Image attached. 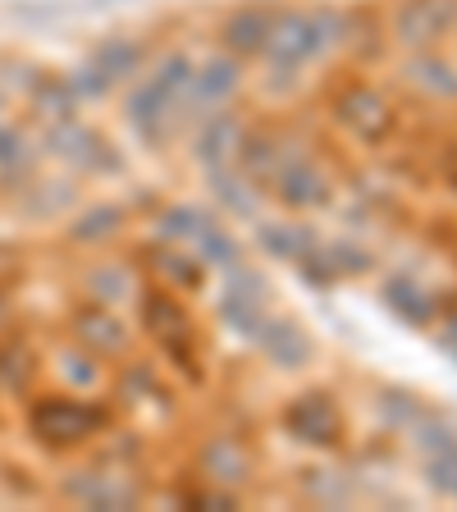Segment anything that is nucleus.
Segmentation results:
<instances>
[{"mask_svg": "<svg viewBox=\"0 0 457 512\" xmlns=\"http://www.w3.org/2000/svg\"><path fill=\"white\" fill-rule=\"evenodd\" d=\"M302 279H311L316 288H330L339 279H362L375 270V256L362 243H348V238H334V243H316V252L298 261Z\"/></svg>", "mask_w": 457, "mask_h": 512, "instance_id": "10", "label": "nucleus"}, {"mask_svg": "<svg viewBox=\"0 0 457 512\" xmlns=\"http://www.w3.org/2000/svg\"><path fill=\"white\" fill-rule=\"evenodd\" d=\"M64 375L78 384H92L96 380V362H92V352L78 348V352H64Z\"/></svg>", "mask_w": 457, "mask_h": 512, "instance_id": "33", "label": "nucleus"}, {"mask_svg": "<svg viewBox=\"0 0 457 512\" xmlns=\"http://www.w3.org/2000/svg\"><path fill=\"white\" fill-rule=\"evenodd\" d=\"M457 28V0H403L394 14V32L403 46L430 51Z\"/></svg>", "mask_w": 457, "mask_h": 512, "instance_id": "9", "label": "nucleus"}, {"mask_svg": "<svg viewBox=\"0 0 457 512\" xmlns=\"http://www.w3.org/2000/svg\"><path fill=\"white\" fill-rule=\"evenodd\" d=\"M334 119L348 128L357 142H384L394 133V101L371 83H348L334 96Z\"/></svg>", "mask_w": 457, "mask_h": 512, "instance_id": "6", "label": "nucleus"}, {"mask_svg": "<svg viewBox=\"0 0 457 512\" xmlns=\"http://www.w3.org/2000/svg\"><path fill=\"white\" fill-rule=\"evenodd\" d=\"M142 60H147V46L128 42V37H106V42H96L92 55H87V64H96L115 87L128 83V78H138Z\"/></svg>", "mask_w": 457, "mask_h": 512, "instance_id": "21", "label": "nucleus"}, {"mask_svg": "<svg viewBox=\"0 0 457 512\" xmlns=\"http://www.w3.org/2000/svg\"><path fill=\"white\" fill-rule=\"evenodd\" d=\"M211 224H215V215H211V211L179 202V206H170V211H160L156 234L165 238V243H197V238H202L206 229H211Z\"/></svg>", "mask_w": 457, "mask_h": 512, "instance_id": "24", "label": "nucleus"}, {"mask_svg": "<svg viewBox=\"0 0 457 512\" xmlns=\"http://www.w3.org/2000/svg\"><path fill=\"white\" fill-rule=\"evenodd\" d=\"M270 316V279L252 266H229L224 270V293H220V320L234 334L252 339L261 330V320Z\"/></svg>", "mask_w": 457, "mask_h": 512, "instance_id": "4", "label": "nucleus"}, {"mask_svg": "<svg viewBox=\"0 0 457 512\" xmlns=\"http://www.w3.org/2000/svg\"><path fill=\"white\" fill-rule=\"evenodd\" d=\"M453 499H457V494H453Z\"/></svg>", "mask_w": 457, "mask_h": 512, "instance_id": "35", "label": "nucleus"}, {"mask_svg": "<svg viewBox=\"0 0 457 512\" xmlns=\"http://www.w3.org/2000/svg\"><path fill=\"white\" fill-rule=\"evenodd\" d=\"M78 348H87L92 357H119L128 352V325L119 316H110V307H87L74 316Z\"/></svg>", "mask_w": 457, "mask_h": 512, "instance_id": "15", "label": "nucleus"}, {"mask_svg": "<svg viewBox=\"0 0 457 512\" xmlns=\"http://www.w3.org/2000/svg\"><path fill=\"white\" fill-rule=\"evenodd\" d=\"M439 348H444V352H448V357H453V362H457V316H453V320H448L444 330H439Z\"/></svg>", "mask_w": 457, "mask_h": 512, "instance_id": "34", "label": "nucleus"}, {"mask_svg": "<svg viewBox=\"0 0 457 512\" xmlns=\"http://www.w3.org/2000/svg\"><path fill=\"white\" fill-rule=\"evenodd\" d=\"M202 471L215 485H243V480L252 476V453H247V444H238L234 435H215L211 444L202 448Z\"/></svg>", "mask_w": 457, "mask_h": 512, "instance_id": "19", "label": "nucleus"}, {"mask_svg": "<svg viewBox=\"0 0 457 512\" xmlns=\"http://www.w3.org/2000/svg\"><path fill=\"white\" fill-rule=\"evenodd\" d=\"M252 343L266 352V362L279 366V371H302V366H311V357H316L311 334L302 330L293 316H266L261 330L252 334Z\"/></svg>", "mask_w": 457, "mask_h": 512, "instance_id": "11", "label": "nucleus"}, {"mask_svg": "<svg viewBox=\"0 0 457 512\" xmlns=\"http://www.w3.org/2000/svg\"><path fill=\"white\" fill-rule=\"evenodd\" d=\"M32 165V147L19 128L0 124V170H28Z\"/></svg>", "mask_w": 457, "mask_h": 512, "instance_id": "32", "label": "nucleus"}, {"mask_svg": "<svg viewBox=\"0 0 457 512\" xmlns=\"http://www.w3.org/2000/svg\"><path fill=\"white\" fill-rule=\"evenodd\" d=\"M51 151L60 160H69L74 170H92V174H110V170H119V151L110 147L96 128H87V124H78V119H55L51 124Z\"/></svg>", "mask_w": 457, "mask_h": 512, "instance_id": "8", "label": "nucleus"}, {"mask_svg": "<svg viewBox=\"0 0 457 512\" xmlns=\"http://www.w3.org/2000/svg\"><path fill=\"white\" fill-rule=\"evenodd\" d=\"M270 188L275 197L288 206V211H325L334 202V183L330 174L311 165L307 156H284L270 174Z\"/></svg>", "mask_w": 457, "mask_h": 512, "instance_id": "7", "label": "nucleus"}, {"mask_svg": "<svg viewBox=\"0 0 457 512\" xmlns=\"http://www.w3.org/2000/svg\"><path fill=\"white\" fill-rule=\"evenodd\" d=\"M156 266H160V275H165V288H192L197 279H202V261H197V252H160Z\"/></svg>", "mask_w": 457, "mask_h": 512, "instance_id": "28", "label": "nucleus"}, {"mask_svg": "<svg viewBox=\"0 0 457 512\" xmlns=\"http://www.w3.org/2000/svg\"><path fill=\"white\" fill-rule=\"evenodd\" d=\"M243 87V60L238 55H211V60L192 64V78H188V101L192 106H224L229 96Z\"/></svg>", "mask_w": 457, "mask_h": 512, "instance_id": "13", "label": "nucleus"}, {"mask_svg": "<svg viewBox=\"0 0 457 512\" xmlns=\"http://www.w3.org/2000/svg\"><path fill=\"white\" fill-rule=\"evenodd\" d=\"M206 183H211L215 202L229 215H238V220H256V215H261V197H256L247 174H234L229 165H220V170H206Z\"/></svg>", "mask_w": 457, "mask_h": 512, "instance_id": "22", "label": "nucleus"}, {"mask_svg": "<svg viewBox=\"0 0 457 512\" xmlns=\"http://www.w3.org/2000/svg\"><path fill=\"white\" fill-rule=\"evenodd\" d=\"M64 83H69V92L78 96V101H101V96H110L115 92V83H110L106 74H101V69H96V64H78L74 74L64 78Z\"/></svg>", "mask_w": 457, "mask_h": 512, "instance_id": "31", "label": "nucleus"}, {"mask_svg": "<svg viewBox=\"0 0 457 512\" xmlns=\"http://www.w3.org/2000/svg\"><path fill=\"white\" fill-rule=\"evenodd\" d=\"M270 19H275V14L261 10V5H243V10H234L220 23V46L229 55H238V60L261 55L266 51V37H270Z\"/></svg>", "mask_w": 457, "mask_h": 512, "instance_id": "16", "label": "nucleus"}, {"mask_svg": "<svg viewBox=\"0 0 457 512\" xmlns=\"http://www.w3.org/2000/svg\"><path fill=\"white\" fill-rule=\"evenodd\" d=\"M110 426V412L101 403H87V398H37L28 412V430L42 439L46 448H78L87 439H96Z\"/></svg>", "mask_w": 457, "mask_h": 512, "instance_id": "3", "label": "nucleus"}, {"mask_svg": "<svg viewBox=\"0 0 457 512\" xmlns=\"http://www.w3.org/2000/svg\"><path fill=\"white\" fill-rule=\"evenodd\" d=\"M87 293L96 307H119L133 293V275H128V266H96L87 275Z\"/></svg>", "mask_w": 457, "mask_h": 512, "instance_id": "27", "label": "nucleus"}, {"mask_svg": "<svg viewBox=\"0 0 457 512\" xmlns=\"http://www.w3.org/2000/svg\"><path fill=\"white\" fill-rule=\"evenodd\" d=\"M256 243H261V252L275 256V261H293L298 266L302 256L316 252L320 234L311 229V224H256Z\"/></svg>", "mask_w": 457, "mask_h": 512, "instance_id": "20", "label": "nucleus"}, {"mask_svg": "<svg viewBox=\"0 0 457 512\" xmlns=\"http://www.w3.org/2000/svg\"><path fill=\"white\" fill-rule=\"evenodd\" d=\"M197 261H202V266H220V270H229V266H238V261H243V243H238L234 234H229V229H224L220 220L211 224V229H206L202 238H197Z\"/></svg>", "mask_w": 457, "mask_h": 512, "instance_id": "26", "label": "nucleus"}, {"mask_svg": "<svg viewBox=\"0 0 457 512\" xmlns=\"http://www.w3.org/2000/svg\"><path fill=\"white\" fill-rule=\"evenodd\" d=\"M284 435L307 448H339L343 444V407L330 389H307L284 407Z\"/></svg>", "mask_w": 457, "mask_h": 512, "instance_id": "5", "label": "nucleus"}, {"mask_svg": "<svg viewBox=\"0 0 457 512\" xmlns=\"http://www.w3.org/2000/svg\"><path fill=\"white\" fill-rule=\"evenodd\" d=\"M407 78H412L421 92L430 96H444V101H457V69L448 60H439V55H416L412 64H407Z\"/></svg>", "mask_w": 457, "mask_h": 512, "instance_id": "25", "label": "nucleus"}, {"mask_svg": "<svg viewBox=\"0 0 457 512\" xmlns=\"http://www.w3.org/2000/svg\"><path fill=\"white\" fill-rule=\"evenodd\" d=\"M142 325H147L156 339H165V348L174 352V357H183L188 352V316H183V307L174 298H165V293H142Z\"/></svg>", "mask_w": 457, "mask_h": 512, "instance_id": "17", "label": "nucleus"}, {"mask_svg": "<svg viewBox=\"0 0 457 512\" xmlns=\"http://www.w3.org/2000/svg\"><path fill=\"white\" fill-rule=\"evenodd\" d=\"M380 302L389 311H394L403 325H412V330H426V325H435L439 320V298L435 288L421 284L416 275H407V270H394V275H384L380 284Z\"/></svg>", "mask_w": 457, "mask_h": 512, "instance_id": "12", "label": "nucleus"}, {"mask_svg": "<svg viewBox=\"0 0 457 512\" xmlns=\"http://www.w3.org/2000/svg\"><path fill=\"white\" fill-rule=\"evenodd\" d=\"M188 78H192V60L188 55H165V60L151 69L147 83H138L128 92V106H124V119L128 128L147 142H160L165 128H170V115L188 101Z\"/></svg>", "mask_w": 457, "mask_h": 512, "instance_id": "1", "label": "nucleus"}, {"mask_svg": "<svg viewBox=\"0 0 457 512\" xmlns=\"http://www.w3.org/2000/svg\"><path fill=\"white\" fill-rule=\"evenodd\" d=\"M426 480L430 490L453 499L457 494V444L453 448H439V453H426Z\"/></svg>", "mask_w": 457, "mask_h": 512, "instance_id": "29", "label": "nucleus"}, {"mask_svg": "<svg viewBox=\"0 0 457 512\" xmlns=\"http://www.w3.org/2000/svg\"><path fill=\"white\" fill-rule=\"evenodd\" d=\"M238 151H243V124H238L234 115H215L202 124L192 156L202 160L206 170H220V165H234Z\"/></svg>", "mask_w": 457, "mask_h": 512, "instance_id": "18", "label": "nucleus"}, {"mask_svg": "<svg viewBox=\"0 0 457 512\" xmlns=\"http://www.w3.org/2000/svg\"><path fill=\"white\" fill-rule=\"evenodd\" d=\"M412 439H416V448L439 453V448H453L457 444V426H453V421H444V416H416Z\"/></svg>", "mask_w": 457, "mask_h": 512, "instance_id": "30", "label": "nucleus"}, {"mask_svg": "<svg viewBox=\"0 0 457 512\" xmlns=\"http://www.w3.org/2000/svg\"><path fill=\"white\" fill-rule=\"evenodd\" d=\"M128 211L115 202H96L87 206L83 215H74V224H69V238L74 243H106V238H115L119 229H124Z\"/></svg>", "mask_w": 457, "mask_h": 512, "instance_id": "23", "label": "nucleus"}, {"mask_svg": "<svg viewBox=\"0 0 457 512\" xmlns=\"http://www.w3.org/2000/svg\"><path fill=\"white\" fill-rule=\"evenodd\" d=\"M334 42H343V19L334 10H284L270 19V37L261 55L275 69H302V64L320 60Z\"/></svg>", "mask_w": 457, "mask_h": 512, "instance_id": "2", "label": "nucleus"}, {"mask_svg": "<svg viewBox=\"0 0 457 512\" xmlns=\"http://www.w3.org/2000/svg\"><path fill=\"white\" fill-rule=\"evenodd\" d=\"M64 494L83 508H133L138 503V485L110 471H78L74 480H64Z\"/></svg>", "mask_w": 457, "mask_h": 512, "instance_id": "14", "label": "nucleus"}]
</instances>
